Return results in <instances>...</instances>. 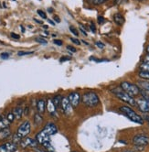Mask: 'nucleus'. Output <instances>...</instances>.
Instances as JSON below:
<instances>
[{
    "instance_id": "obj_39",
    "label": "nucleus",
    "mask_w": 149,
    "mask_h": 152,
    "mask_svg": "<svg viewBox=\"0 0 149 152\" xmlns=\"http://www.w3.org/2000/svg\"><path fill=\"white\" fill-rule=\"evenodd\" d=\"M53 19H54V21H55V22H57V23H60V19L59 18L58 16H54V17H53Z\"/></svg>"
},
{
    "instance_id": "obj_18",
    "label": "nucleus",
    "mask_w": 149,
    "mask_h": 152,
    "mask_svg": "<svg viewBox=\"0 0 149 152\" xmlns=\"http://www.w3.org/2000/svg\"><path fill=\"white\" fill-rule=\"evenodd\" d=\"M9 136H10V130H9V128L7 127V128H3V129L0 130V140L7 138Z\"/></svg>"
},
{
    "instance_id": "obj_25",
    "label": "nucleus",
    "mask_w": 149,
    "mask_h": 152,
    "mask_svg": "<svg viewBox=\"0 0 149 152\" xmlns=\"http://www.w3.org/2000/svg\"><path fill=\"white\" fill-rule=\"evenodd\" d=\"M7 119L8 120L9 123H12L14 121V119H15V116H14V114L11 112V113H8L7 115Z\"/></svg>"
},
{
    "instance_id": "obj_52",
    "label": "nucleus",
    "mask_w": 149,
    "mask_h": 152,
    "mask_svg": "<svg viewBox=\"0 0 149 152\" xmlns=\"http://www.w3.org/2000/svg\"><path fill=\"white\" fill-rule=\"evenodd\" d=\"M0 130H1V128H0Z\"/></svg>"
},
{
    "instance_id": "obj_7",
    "label": "nucleus",
    "mask_w": 149,
    "mask_h": 152,
    "mask_svg": "<svg viewBox=\"0 0 149 152\" xmlns=\"http://www.w3.org/2000/svg\"><path fill=\"white\" fill-rule=\"evenodd\" d=\"M135 106L138 107L141 112L143 113H149V99H146L145 97H141L135 100Z\"/></svg>"
},
{
    "instance_id": "obj_50",
    "label": "nucleus",
    "mask_w": 149,
    "mask_h": 152,
    "mask_svg": "<svg viewBox=\"0 0 149 152\" xmlns=\"http://www.w3.org/2000/svg\"><path fill=\"white\" fill-rule=\"evenodd\" d=\"M139 1H145V0H139Z\"/></svg>"
},
{
    "instance_id": "obj_30",
    "label": "nucleus",
    "mask_w": 149,
    "mask_h": 152,
    "mask_svg": "<svg viewBox=\"0 0 149 152\" xmlns=\"http://www.w3.org/2000/svg\"><path fill=\"white\" fill-rule=\"evenodd\" d=\"M53 43L56 44V45H58V46H61L63 44L62 40H60V39H53Z\"/></svg>"
},
{
    "instance_id": "obj_19",
    "label": "nucleus",
    "mask_w": 149,
    "mask_h": 152,
    "mask_svg": "<svg viewBox=\"0 0 149 152\" xmlns=\"http://www.w3.org/2000/svg\"><path fill=\"white\" fill-rule=\"evenodd\" d=\"M61 99H62V96L61 95H56L54 98L52 99L53 101V104L56 106V108H59L60 107V103H61Z\"/></svg>"
},
{
    "instance_id": "obj_15",
    "label": "nucleus",
    "mask_w": 149,
    "mask_h": 152,
    "mask_svg": "<svg viewBox=\"0 0 149 152\" xmlns=\"http://www.w3.org/2000/svg\"><path fill=\"white\" fill-rule=\"evenodd\" d=\"M37 109L39 111V113L40 115L44 114L45 112V109H46V103L43 99H40V100H38L37 102Z\"/></svg>"
},
{
    "instance_id": "obj_24",
    "label": "nucleus",
    "mask_w": 149,
    "mask_h": 152,
    "mask_svg": "<svg viewBox=\"0 0 149 152\" xmlns=\"http://www.w3.org/2000/svg\"><path fill=\"white\" fill-rule=\"evenodd\" d=\"M34 51H23V50H20L17 52V55L18 56H25V55H30V54H33Z\"/></svg>"
},
{
    "instance_id": "obj_20",
    "label": "nucleus",
    "mask_w": 149,
    "mask_h": 152,
    "mask_svg": "<svg viewBox=\"0 0 149 152\" xmlns=\"http://www.w3.org/2000/svg\"><path fill=\"white\" fill-rule=\"evenodd\" d=\"M42 121H43V118H42L41 115L39 113H37L35 114L34 115V122L36 125H40L42 123Z\"/></svg>"
},
{
    "instance_id": "obj_28",
    "label": "nucleus",
    "mask_w": 149,
    "mask_h": 152,
    "mask_svg": "<svg viewBox=\"0 0 149 152\" xmlns=\"http://www.w3.org/2000/svg\"><path fill=\"white\" fill-rule=\"evenodd\" d=\"M35 40L39 43H41V44H47V40L43 38H37Z\"/></svg>"
},
{
    "instance_id": "obj_5",
    "label": "nucleus",
    "mask_w": 149,
    "mask_h": 152,
    "mask_svg": "<svg viewBox=\"0 0 149 152\" xmlns=\"http://www.w3.org/2000/svg\"><path fill=\"white\" fill-rule=\"evenodd\" d=\"M30 130H31V125H30L29 121H25L17 128L16 136L19 139H23V138L27 137V136L30 133Z\"/></svg>"
},
{
    "instance_id": "obj_43",
    "label": "nucleus",
    "mask_w": 149,
    "mask_h": 152,
    "mask_svg": "<svg viewBox=\"0 0 149 152\" xmlns=\"http://www.w3.org/2000/svg\"><path fill=\"white\" fill-rule=\"evenodd\" d=\"M20 28H21V31H22V32H25V28H24V27H23L22 25L20 26Z\"/></svg>"
},
{
    "instance_id": "obj_45",
    "label": "nucleus",
    "mask_w": 149,
    "mask_h": 152,
    "mask_svg": "<svg viewBox=\"0 0 149 152\" xmlns=\"http://www.w3.org/2000/svg\"><path fill=\"white\" fill-rule=\"evenodd\" d=\"M34 20L36 21V22H37V23H39V24H42V22H41V21H40V20H38V19H36V18H35Z\"/></svg>"
},
{
    "instance_id": "obj_35",
    "label": "nucleus",
    "mask_w": 149,
    "mask_h": 152,
    "mask_svg": "<svg viewBox=\"0 0 149 152\" xmlns=\"http://www.w3.org/2000/svg\"><path fill=\"white\" fill-rule=\"evenodd\" d=\"M104 18L103 17H102V16H99L98 17V23L99 24H102V23H104Z\"/></svg>"
},
{
    "instance_id": "obj_31",
    "label": "nucleus",
    "mask_w": 149,
    "mask_h": 152,
    "mask_svg": "<svg viewBox=\"0 0 149 152\" xmlns=\"http://www.w3.org/2000/svg\"><path fill=\"white\" fill-rule=\"evenodd\" d=\"M70 39L74 43V44H76V45H80V44H81V41H80L79 39H75V38H71Z\"/></svg>"
},
{
    "instance_id": "obj_10",
    "label": "nucleus",
    "mask_w": 149,
    "mask_h": 152,
    "mask_svg": "<svg viewBox=\"0 0 149 152\" xmlns=\"http://www.w3.org/2000/svg\"><path fill=\"white\" fill-rule=\"evenodd\" d=\"M68 99H69L71 104L72 105V107L74 108V107H77L80 104V103L81 101V96L78 92H72L70 94Z\"/></svg>"
},
{
    "instance_id": "obj_26",
    "label": "nucleus",
    "mask_w": 149,
    "mask_h": 152,
    "mask_svg": "<svg viewBox=\"0 0 149 152\" xmlns=\"http://www.w3.org/2000/svg\"><path fill=\"white\" fill-rule=\"evenodd\" d=\"M37 13H38V15L39 16V17H41L43 19H46L47 18V15H46V13L44 12V11H42V10H38L37 11Z\"/></svg>"
},
{
    "instance_id": "obj_11",
    "label": "nucleus",
    "mask_w": 149,
    "mask_h": 152,
    "mask_svg": "<svg viewBox=\"0 0 149 152\" xmlns=\"http://www.w3.org/2000/svg\"><path fill=\"white\" fill-rule=\"evenodd\" d=\"M17 149V145L12 142H7L0 145V152H15Z\"/></svg>"
},
{
    "instance_id": "obj_47",
    "label": "nucleus",
    "mask_w": 149,
    "mask_h": 152,
    "mask_svg": "<svg viewBox=\"0 0 149 152\" xmlns=\"http://www.w3.org/2000/svg\"><path fill=\"white\" fill-rule=\"evenodd\" d=\"M146 51H147V53H149V46H147V48H146Z\"/></svg>"
},
{
    "instance_id": "obj_21",
    "label": "nucleus",
    "mask_w": 149,
    "mask_h": 152,
    "mask_svg": "<svg viewBox=\"0 0 149 152\" xmlns=\"http://www.w3.org/2000/svg\"><path fill=\"white\" fill-rule=\"evenodd\" d=\"M139 75V77H141L143 80H146V81H149V72H144V71H141L138 73Z\"/></svg>"
},
{
    "instance_id": "obj_27",
    "label": "nucleus",
    "mask_w": 149,
    "mask_h": 152,
    "mask_svg": "<svg viewBox=\"0 0 149 152\" xmlns=\"http://www.w3.org/2000/svg\"><path fill=\"white\" fill-rule=\"evenodd\" d=\"M91 1L93 5H101V4H103L104 2H106L107 0H91Z\"/></svg>"
},
{
    "instance_id": "obj_44",
    "label": "nucleus",
    "mask_w": 149,
    "mask_h": 152,
    "mask_svg": "<svg viewBox=\"0 0 149 152\" xmlns=\"http://www.w3.org/2000/svg\"><path fill=\"white\" fill-rule=\"evenodd\" d=\"M48 11H49V13H52V12H53V9H52L51 7H49V8H48Z\"/></svg>"
},
{
    "instance_id": "obj_51",
    "label": "nucleus",
    "mask_w": 149,
    "mask_h": 152,
    "mask_svg": "<svg viewBox=\"0 0 149 152\" xmlns=\"http://www.w3.org/2000/svg\"><path fill=\"white\" fill-rule=\"evenodd\" d=\"M14 1H16V0H14Z\"/></svg>"
},
{
    "instance_id": "obj_37",
    "label": "nucleus",
    "mask_w": 149,
    "mask_h": 152,
    "mask_svg": "<svg viewBox=\"0 0 149 152\" xmlns=\"http://www.w3.org/2000/svg\"><path fill=\"white\" fill-rule=\"evenodd\" d=\"M70 60H71V58H70V57L64 56V57H61V58H60V62H63V61H70Z\"/></svg>"
},
{
    "instance_id": "obj_41",
    "label": "nucleus",
    "mask_w": 149,
    "mask_h": 152,
    "mask_svg": "<svg viewBox=\"0 0 149 152\" xmlns=\"http://www.w3.org/2000/svg\"><path fill=\"white\" fill-rule=\"evenodd\" d=\"M35 151L36 152H49V151H46V150H43V149H39L38 148H35Z\"/></svg>"
},
{
    "instance_id": "obj_34",
    "label": "nucleus",
    "mask_w": 149,
    "mask_h": 152,
    "mask_svg": "<svg viewBox=\"0 0 149 152\" xmlns=\"http://www.w3.org/2000/svg\"><path fill=\"white\" fill-rule=\"evenodd\" d=\"M10 36H11L13 39H19V38H20V36L19 35H17V34H16V33H14V32H11V34H10Z\"/></svg>"
},
{
    "instance_id": "obj_4",
    "label": "nucleus",
    "mask_w": 149,
    "mask_h": 152,
    "mask_svg": "<svg viewBox=\"0 0 149 152\" xmlns=\"http://www.w3.org/2000/svg\"><path fill=\"white\" fill-rule=\"evenodd\" d=\"M112 93L117 97L118 99H120L121 101L128 104L129 105H132V106H135V100L134 99V97L130 96L128 94H126L124 91H123L122 89H119V88H115V89H113L112 90Z\"/></svg>"
},
{
    "instance_id": "obj_38",
    "label": "nucleus",
    "mask_w": 149,
    "mask_h": 152,
    "mask_svg": "<svg viewBox=\"0 0 149 152\" xmlns=\"http://www.w3.org/2000/svg\"><path fill=\"white\" fill-rule=\"evenodd\" d=\"M80 30H81V32H82V34H83V35L87 36V32H86V30H85V29L83 28V27H82L81 25L80 26Z\"/></svg>"
},
{
    "instance_id": "obj_53",
    "label": "nucleus",
    "mask_w": 149,
    "mask_h": 152,
    "mask_svg": "<svg viewBox=\"0 0 149 152\" xmlns=\"http://www.w3.org/2000/svg\"><path fill=\"white\" fill-rule=\"evenodd\" d=\"M73 152H75V151H73Z\"/></svg>"
},
{
    "instance_id": "obj_32",
    "label": "nucleus",
    "mask_w": 149,
    "mask_h": 152,
    "mask_svg": "<svg viewBox=\"0 0 149 152\" xmlns=\"http://www.w3.org/2000/svg\"><path fill=\"white\" fill-rule=\"evenodd\" d=\"M95 45H96L100 49H103L104 48V44H103L102 42H101V41H97L96 43H95Z\"/></svg>"
},
{
    "instance_id": "obj_13",
    "label": "nucleus",
    "mask_w": 149,
    "mask_h": 152,
    "mask_svg": "<svg viewBox=\"0 0 149 152\" xmlns=\"http://www.w3.org/2000/svg\"><path fill=\"white\" fill-rule=\"evenodd\" d=\"M43 130L48 133L49 136H53L55 135L57 132H58V128H57V126L53 123H48L44 127H43Z\"/></svg>"
},
{
    "instance_id": "obj_3",
    "label": "nucleus",
    "mask_w": 149,
    "mask_h": 152,
    "mask_svg": "<svg viewBox=\"0 0 149 152\" xmlns=\"http://www.w3.org/2000/svg\"><path fill=\"white\" fill-rule=\"evenodd\" d=\"M120 87L123 91H124L126 94H128L130 96L134 97L140 94V87L136 84L131 83L129 82H122L120 84Z\"/></svg>"
},
{
    "instance_id": "obj_16",
    "label": "nucleus",
    "mask_w": 149,
    "mask_h": 152,
    "mask_svg": "<svg viewBox=\"0 0 149 152\" xmlns=\"http://www.w3.org/2000/svg\"><path fill=\"white\" fill-rule=\"evenodd\" d=\"M113 20H114V22L117 24V25H119V26H122L124 23V18L122 14L120 13H116L114 14L113 16Z\"/></svg>"
},
{
    "instance_id": "obj_29",
    "label": "nucleus",
    "mask_w": 149,
    "mask_h": 152,
    "mask_svg": "<svg viewBox=\"0 0 149 152\" xmlns=\"http://www.w3.org/2000/svg\"><path fill=\"white\" fill-rule=\"evenodd\" d=\"M9 56H10V54H9V53H7V52H3V53H1V55H0V57H1L2 59H4V60L8 59V58H9Z\"/></svg>"
},
{
    "instance_id": "obj_33",
    "label": "nucleus",
    "mask_w": 149,
    "mask_h": 152,
    "mask_svg": "<svg viewBox=\"0 0 149 152\" xmlns=\"http://www.w3.org/2000/svg\"><path fill=\"white\" fill-rule=\"evenodd\" d=\"M90 28H91V30L92 31V33H95V32H96V27H95V25L93 23H91Z\"/></svg>"
},
{
    "instance_id": "obj_14",
    "label": "nucleus",
    "mask_w": 149,
    "mask_h": 152,
    "mask_svg": "<svg viewBox=\"0 0 149 152\" xmlns=\"http://www.w3.org/2000/svg\"><path fill=\"white\" fill-rule=\"evenodd\" d=\"M46 108L48 109L50 115H52V116H56L57 115V108L54 105V104H53L52 99H48L47 104H46Z\"/></svg>"
},
{
    "instance_id": "obj_1",
    "label": "nucleus",
    "mask_w": 149,
    "mask_h": 152,
    "mask_svg": "<svg viewBox=\"0 0 149 152\" xmlns=\"http://www.w3.org/2000/svg\"><path fill=\"white\" fill-rule=\"evenodd\" d=\"M120 111L128 117L131 121L136 123V124H139V125H143L144 124V119L141 115H139L138 114H136L131 107L129 106H126L124 105L122 107H120Z\"/></svg>"
},
{
    "instance_id": "obj_23",
    "label": "nucleus",
    "mask_w": 149,
    "mask_h": 152,
    "mask_svg": "<svg viewBox=\"0 0 149 152\" xmlns=\"http://www.w3.org/2000/svg\"><path fill=\"white\" fill-rule=\"evenodd\" d=\"M70 30H71V33L74 35V36H79V32H78V29L75 28V27H73V26H70Z\"/></svg>"
},
{
    "instance_id": "obj_46",
    "label": "nucleus",
    "mask_w": 149,
    "mask_h": 152,
    "mask_svg": "<svg viewBox=\"0 0 149 152\" xmlns=\"http://www.w3.org/2000/svg\"><path fill=\"white\" fill-rule=\"evenodd\" d=\"M145 119H146L147 122H148V124H149V116H145Z\"/></svg>"
},
{
    "instance_id": "obj_17",
    "label": "nucleus",
    "mask_w": 149,
    "mask_h": 152,
    "mask_svg": "<svg viewBox=\"0 0 149 152\" xmlns=\"http://www.w3.org/2000/svg\"><path fill=\"white\" fill-rule=\"evenodd\" d=\"M12 113L14 114V116H15L16 119H20L21 117H22V115H23V109H22V107H20V106L16 107L15 109L13 110Z\"/></svg>"
},
{
    "instance_id": "obj_48",
    "label": "nucleus",
    "mask_w": 149,
    "mask_h": 152,
    "mask_svg": "<svg viewBox=\"0 0 149 152\" xmlns=\"http://www.w3.org/2000/svg\"><path fill=\"white\" fill-rule=\"evenodd\" d=\"M145 94H146L148 95V97H149V91H147V92H145Z\"/></svg>"
},
{
    "instance_id": "obj_2",
    "label": "nucleus",
    "mask_w": 149,
    "mask_h": 152,
    "mask_svg": "<svg viewBox=\"0 0 149 152\" xmlns=\"http://www.w3.org/2000/svg\"><path fill=\"white\" fill-rule=\"evenodd\" d=\"M82 103L88 107H95L100 103L99 96L94 92H87L81 96Z\"/></svg>"
},
{
    "instance_id": "obj_36",
    "label": "nucleus",
    "mask_w": 149,
    "mask_h": 152,
    "mask_svg": "<svg viewBox=\"0 0 149 152\" xmlns=\"http://www.w3.org/2000/svg\"><path fill=\"white\" fill-rule=\"evenodd\" d=\"M67 50H70V51H71V52H76L77 51V50L75 49V48H73L72 46H67Z\"/></svg>"
},
{
    "instance_id": "obj_8",
    "label": "nucleus",
    "mask_w": 149,
    "mask_h": 152,
    "mask_svg": "<svg viewBox=\"0 0 149 152\" xmlns=\"http://www.w3.org/2000/svg\"><path fill=\"white\" fill-rule=\"evenodd\" d=\"M50 137L48 133H46L43 129L41 130L40 132H39L36 136V140H37V142L40 145L43 146L44 144L46 143H49L50 142Z\"/></svg>"
},
{
    "instance_id": "obj_12",
    "label": "nucleus",
    "mask_w": 149,
    "mask_h": 152,
    "mask_svg": "<svg viewBox=\"0 0 149 152\" xmlns=\"http://www.w3.org/2000/svg\"><path fill=\"white\" fill-rule=\"evenodd\" d=\"M20 146L22 148H27V147H31V148H37L38 142L37 140L29 138V137H25L23 139H21L20 141Z\"/></svg>"
},
{
    "instance_id": "obj_40",
    "label": "nucleus",
    "mask_w": 149,
    "mask_h": 152,
    "mask_svg": "<svg viewBox=\"0 0 149 152\" xmlns=\"http://www.w3.org/2000/svg\"><path fill=\"white\" fill-rule=\"evenodd\" d=\"M144 62H148V63H149V53H147V54H146V56L145 57Z\"/></svg>"
},
{
    "instance_id": "obj_42",
    "label": "nucleus",
    "mask_w": 149,
    "mask_h": 152,
    "mask_svg": "<svg viewBox=\"0 0 149 152\" xmlns=\"http://www.w3.org/2000/svg\"><path fill=\"white\" fill-rule=\"evenodd\" d=\"M48 21H49V23L50 25H52V26H55V23H54V22H53V21H52V20L49 19Z\"/></svg>"
},
{
    "instance_id": "obj_6",
    "label": "nucleus",
    "mask_w": 149,
    "mask_h": 152,
    "mask_svg": "<svg viewBox=\"0 0 149 152\" xmlns=\"http://www.w3.org/2000/svg\"><path fill=\"white\" fill-rule=\"evenodd\" d=\"M133 143L136 147L144 148V147L149 145V137L147 135H144V134L135 135L133 138Z\"/></svg>"
},
{
    "instance_id": "obj_22",
    "label": "nucleus",
    "mask_w": 149,
    "mask_h": 152,
    "mask_svg": "<svg viewBox=\"0 0 149 152\" xmlns=\"http://www.w3.org/2000/svg\"><path fill=\"white\" fill-rule=\"evenodd\" d=\"M140 69H141V71L149 72V63L148 62H144L143 64H141Z\"/></svg>"
},
{
    "instance_id": "obj_49",
    "label": "nucleus",
    "mask_w": 149,
    "mask_h": 152,
    "mask_svg": "<svg viewBox=\"0 0 149 152\" xmlns=\"http://www.w3.org/2000/svg\"><path fill=\"white\" fill-rule=\"evenodd\" d=\"M125 152H134V151H132V150H127V151H125Z\"/></svg>"
},
{
    "instance_id": "obj_9",
    "label": "nucleus",
    "mask_w": 149,
    "mask_h": 152,
    "mask_svg": "<svg viewBox=\"0 0 149 152\" xmlns=\"http://www.w3.org/2000/svg\"><path fill=\"white\" fill-rule=\"evenodd\" d=\"M60 107H61L62 111L64 112L65 115H71L73 107L71 104V103H70V101L68 99V97H62L61 103H60Z\"/></svg>"
}]
</instances>
